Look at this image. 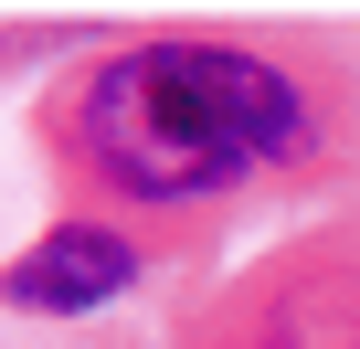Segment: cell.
Returning a JSON list of instances; mask_svg holds the SVG:
<instances>
[{"mask_svg":"<svg viewBox=\"0 0 360 349\" xmlns=\"http://www.w3.org/2000/svg\"><path fill=\"white\" fill-rule=\"evenodd\" d=\"M318 148V96L297 64L223 43V32H169L127 43L75 96V159L85 180L148 212H202L265 169H297Z\"/></svg>","mask_w":360,"mask_h":349,"instance_id":"obj_1","label":"cell"},{"mask_svg":"<svg viewBox=\"0 0 360 349\" xmlns=\"http://www.w3.org/2000/svg\"><path fill=\"white\" fill-rule=\"evenodd\" d=\"M244 349H360V233H318L286 275H265Z\"/></svg>","mask_w":360,"mask_h":349,"instance_id":"obj_2","label":"cell"},{"mask_svg":"<svg viewBox=\"0 0 360 349\" xmlns=\"http://www.w3.org/2000/svg\"><path fill=\"white\" fill-rule=\"evenodd\" d=\"M127 286H138V244L117 223H53L43 244L0 265V307H22V317H85Z\"/></svg>","mask_w":360,"mask_h":349,"instance_id":"obj_3","label":"cell"}]
</instances>
